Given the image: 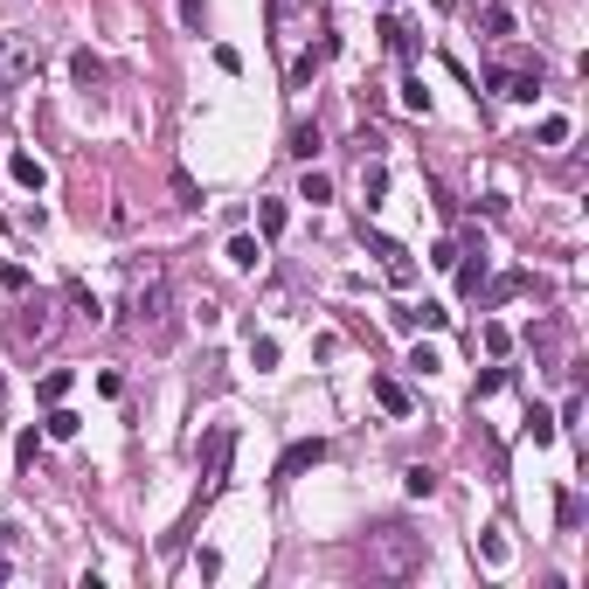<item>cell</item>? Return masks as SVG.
Instances as JSON below:
<instances>
[{"mask_svg":"<svg viewBox=\"0 0 589 589\" xmlns=\"http://www.w3.org/2000/svg\"><path fill=\"white\" fill-rule=\"evenodd\" d=\"M388 326H396V333H416V326H423V305H396V312H388Z\"/></svg>","mask_w":589,"mask_h":589,"instance_id":"cell-24","label":"cell"},{"mask_svg":"<svg viewBox=\"0 0 589 589\" xmlns=\"http://www.w3.org/2000/svg\"><path fill=\"white\" fill-rule=\"evenodd\" d=\"M125 285H132V298H125V312H132L139 326V340L153 354H166L174 340H181V320H174V285H166V270L160 264H125Z\"/></svg>","mask_w":589,"mask_h":589,"instance_id":"cell-1","label":"cell"},{"mask_svg":"<svg viewBox=\"0 0 589 589\" xmlns=\"http://www.w3.org/2000/svg\"><path fill=\"white\" fill-rule=\"evenodd\" d=\"M541 146H568V118H562V111H555V118H541Z\"/></svg>","mask_w":589,"mask_h":589,"instance_id":"cell-22","label":"cell"},{"mask_svg":"<svg viewBox=\"0 0 589 589\" xmlns=\"http://www.w3.org/2000/svg\"><path fill=\"white\" fill-rule=\"evenodd\" d=\"M35 70H42V49L28 35H0V90H21Z\"/></svg>","mask_w":589,"mask_h":589,"instance_id":"cell-3","label":"cell"},{"mask_svg":"<svg viewBox=\"0 0 589 589\" xmlns=\"http://www.w3.org/2000/svg\"><path fill=\"white\" fill-rule=\"evenodd\" d=\"M312 465H326V437H298V444H285V457H277V479H298V472H312Z\"/></svg>","mask_w":589,"mask_h":589,"instance_id":"cell-5","label":"cell"},{"mask_svg":"<svg viewBox=\"0 0 589 589\" xmlns=\"http://www.w3.org/2000/svg\"><path fill=\"white\" fill-rule=\"evenodd\" d=\"M457 292H465V298H479V285H485V250H472V257H465V250H457Z\"/></svg>","mask_w":589,"mask_h":589,"instance_id":"cell-10","label":"cell"},{"mask_svg":"<svg viewBox=\"0 0 589 589\" xmlns=\"http://www.w3.org/2000/svg\"><path fill=\"white\" fill-rule=\"evenodd\" d=\"M14 457H21V465H35V457H42V437H35V430H21V437H14Z\"/></svg>","mask_w":589,"mask_h":589,"instance_id":"cell-30","label":"cell"},{"mask_svg":"<svg viewBox=\"0 0 589 589\" xmlns=\"http://www.w3.org/2000/svg\"><path fill=\"white\" fill-rule=\"evenodd\" d=\"M181 28H188V35H201V28H209V7H201V0H181Z\"/></svg>","mask_w":589,"mask_h":589,"instance_id":"cell-26","label":"cell"},{"mask_svg":"<svg viewBox=\"0 0 589 589\" xmlns=\"http://www.w3.org/2000/svg\"><path fill=\"white\" fill-rule=\"evenodd\" d=\"M320 146H326V139H320V125H292V153H298V160H312Z\"/></svg>","mask_w":589,"mask_h":589,"instance_id":"cell-16","label":"cell"},{"mask_svg":"<svg viewBox=\"0 0 589 589\" xmlns=\"http://www.w3.org/2000/svg\"><path fill=\"white\" fill-rule=\"evenodd\" d=\"M409 368H416V375H437L444 361H437V347H416V354H409Z\"/></svg>","mask_w":589,"mask_h":589,"instance_id":"cell-31","label":"cell"},{"mask_svg":"<svg viewBox=\"0 0 589 589\" xmlns=\"http://www.w3.org/2000/svg\"><path fill=\"white\" fill-rule=\"evenodd\" d=\"M70 312H77V320H90V326H98V320H105V312H98V298H90V292H83V285H70Z\"/></svg>","mask_w":589,"mask_h":589,"instance_id":"cell-21","label":"cell"},{"mask_svg":"<svg viewBox=\"0 0 589 589\" xmlns=\"http://www.w3.org/2000/svg\"><path fill=\"white\" fill-rule=\"evenodd\" d=\"M49 326H55V305L49 298H28L21 320H14V333H21V340H49Z\"/></svg>","mask_w":589,"mask_h":589,"instance_id":"cell-8","label":"cell"},{"mask_svg":"<svg viewBox=\"0 0 589 589\" xmlns=\"http://www.w3.org/2000/svg\"><path fill=\"white\" fill-rule=\"evenodd\" d=\"M402 485H409V499H430V492H437V472H430V465H409Z\"/></svg>","mask_w":589,"mask_h":589,"instance_id":"cell-14","label":"cell"},{"mask_svg":"<svg viewBox=\"0 0 589 589\" xmlns=\"http://www.w3.org/2000/svg\"><path fill=\"white\" fill-rule=\"evenodd\" d=\"M423 562H430V541L396 527V520L368 534V576H381V583H409V576H423Z\"/></svg>","mask_w":589,"mask_h":589,"instance_id":"cell-2","label":"cell"},{"mask_svg":"<svg viewBox=\"0 0 589 589\" xmlns=\"http://www.w3.org/2000/svg\"><path fill=\"white\" fill-rule=\"evenodd\" d=\"M326 194H333V181H326L320 166L305 160V181H298V201H326Z\"/></svg>","mask_w":589,"mask_h":589,"instance_id":"cell-13","label":"cell"},{"mask_svg":"<svg viewBox=\"0 0 589 589\" xmlns=\"http://www.w3.org/2000/svg\"><path fill=\"white\" fill-rule=\"evenodd\" d=\"M492 90H499V98H513V105H534L541 63H534V70H492Z\"/></svg>","mask_w":589,"mask_h":589,"instance_id":"cell-6","label":"cell"},{"mask_svg":"<svg viewBox=\"0 0 589 589\" xmlns=\"http://www.w3.org/2000/svg\"><path fill=\"white\" fill-rule=\"evenodd\" d=\"M70 77H77V83H105V63H98L90 49H77V55H70Z\"/></svg>","mask_w":589,"mask_h":589,"instance_id":"cell-15","label":"cell"},{"mask_svg":"<svg viewBox=\"0 0 589 589\" xmlns=\"http://www.w3.org/2000/svg\"><path fill=\"white\" fill-rule=\"evenodd\" d=\"M7 181H14L21 194H42L49 188V166L35 160V153H7Z\"/></svg>","mask_w":589,"mask_h":589,"instance_id":"cell-7","label":"cell"},{"mask_svg":"<svg viewBox=\"0 0 589 589\" xmlns=\"http://www.w3.org/2000/svg\"><path fill=\"white\" fill-rule=\"evenodd\" d=\"M527 347H534V361H555V347H562V320L527 326Z\"/></svg>","mask_w":589,"mask_h":589,"instance_id":"cell-11","label":"cell"},{"mask_svg":"<svg viewBox=\"0 0 589 589\" xmlns=\"http://www.w3.org/2000/svg\"><path fill=\"white\" fill-rule=\"evenodd\" d=\"M70 396V368H55V375H42V402H63Z\"/></svg>","mask_w":589,"mask_h":589,"instance_id":"cell-28","label":"cell"},{"mask_svg":"<svg viewBox=\"0 0 589 589\" xmlns=\"http://www.w3.org/2000/svg\"><path fill=\"white\" fill-rule=\"evenodd\" d=\"M402 105H409V111H430V90H423V77H409V83H402Z\"/></svg>","mask_w":589,"mask_h":589,"instance_id":"cell-29","label":"cell"},{"mask_svg":"<svg viewBox=\"0 0 589 589\" xmlns=\"http://www.w3.org/2000/svg\"><path fill=\"white\" fill-rule=\"evenodd\" d=\"M499 388H507V368H485V375H479V388H472V402H485V396H499Z\"/></svg>","mask_w":589,"mask_h":589,"instance_id":"cell-27","label":"cell"},{"mask_svg":"<svg viewBox=\"0 0 589 589\" xmlns=\"http://www.w3.org/2000/svg\"><path fill=\"white\" fill-rule=\"evenodd\" d=\"M42 430H49V437H77V416H70L63 402H49V423H42Z\"/></svg>","mask_w":589,"mask_h":589,"instance_id":"cell-23","label":"cell"},{"mask_svg":"<svg viewBox=\"0 0 589 589\" xmlns=\"http://www.w3.org/2000/svg\"><path fill=\"white\" fill-rule=\"evenodd\" d=\"M479 28H485V35H513V14H507V0H492V7L479 14Z\"/></svg>","mask_w":589,"mask_h":589,"instance_id":"cell-17","label":"cell"},{"mask_svg":"<svg viewBox=\"0 0 589 589\" xmlns=\"http://www.w3.org/2000/svg\"><path fill=\"white\" fill-rule=\"evenodd\" d=\"M0 583H7V555H0Z\"/></svg>","mask_w":589,"mask_h":589,"instance_id":"cell-32","label":"cell"},{"mask_svg":"<svg viewBox=\"0 0 589 589\" xmlns=\"http://www.w3.org/2000/svg\"><path fill=\"white\" fill-rule=\"evenodd\" d=\"M257 257H264V250H257V236H229V264H236V270H250Z\"/></svg>","mask_w":589,"mask_h":589,"instance_id":"cell-18","label":"cell"},{"mask_svg":"<svg viewBox=\"0 0 589 589\" xmlns=\"http://www.w3.org/2000/svg\"><path fill=\"white\" fill-rule=\"evenodd\" d=\"M375 402L388 409V416H416V396H409L396 375H375Z\"/></svg>","mask_w":589,"mask_h":589,"instance_id":"cell-9","label":"cell"},{"mask_svg":"<svg viewBox=\"0 0 589 589\" xmlns=\"http://www.w3.org/2000/svg\"><path fill=\"white\" fill-rule=\"evenodd\" d=\"M250 361H257V375H264V368H277V340H264V333H250Z\"/></svg>","mask_w":589,"mask_h":589,"instance_id":"cell-19","label":"cell"},{"mask_svg":"<svg viewBox=\"0 0 589 589\" xmlns=\"http://www.w3.org/2000/svg\"><path fill=\"white\" fill-rule=\"evenodd\" d=\"M361 194H368V209H375L381 194H388V166H381V160H368V153H361Z\"/></svg>","mask_w":589,"mask_h":589,"instance_id":"cell-12","label":"cell"},{"mask_svg":"<svg viewBox=\"0 0 589 589\" xmlns=\"http://www.w3.org/2000/svg\"><path fill=\"white\" fill-rule=\"evenodd\" d=\"M229 451H236V430L215 423V430H209V444H201V479H209V492L229 479Z\"/></svg>","mask_w":589,"mask_h":589,"instance_id":"cell-4","label":"cell"},{"mask_svg":"<svg viewBox=\"0 0 589 589\" xmlns=\"http://www.w3.org/2000/svg\"><path fill=\"white\" fill-rule=\"evenodd\" d=\"M257 229L277 236V229H285V201H257Z\"/></svg>","mask_w":589,"mask_h":589,"instance_id":"cell-20","label":"cell"},{"mask_svg":"<svg viewBox=\"0 0 589 589\" xmlns=\"http://www.w3.org/2000/svg\"><path fill=\"white\" fill-rule=\"evenodd\" d=\"M527 437H534V444H555V416H548V409H534V416H527Z\"/></svg>","mask_w":589,"mask_h":589,"instance_id":"cell-25","label":"cell"}]
</instances>
